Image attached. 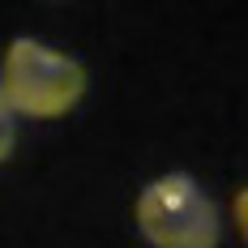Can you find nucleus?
Wrapping results in <instances>:
<instances>
[{"mask_svg":"<svg viewBox=\"0 0 248 248\" xmlns=\"http://www.w3.org/2000/svg\"><path fill=\"white\" fill-rule=\"evenodd\" d=\"M0 94L13 107V116L22 111L30 120H56L73 111L86 94V69L39 39H13L4 51Z\"/></svg>","mask_w":248,"mask_h":248,"instance_id":"1","label":"nucleus"},{"mask_svg":"<svg viewBox=\"0 0 248 248\" xmlns=\"http://www.w3.org/2000/svg\"><path fill=\"white\" fill-rule=\"evenodd\" d=\"M137 227L154 248H214L223 235L218 210L193 175L171 171L137 197Z\"/></svg>","mask_w":248,"mask_h":248,"instance_id":"2","label":"nucleus"},{"mask_svg":"<svg viewBox=\"0 0 248 248\" xmlns=\"http://www.w3.org/2000/svg\"><path fill=\"white\" fill-rule=\"evenodd\" d=\"M13 146H17V124H13V107L0 94V163L13 154Z\"/></svg>","mask_w":248,"mask_h":248,"instance_id":"3","label":"nucleus"},{"mask_svg":"<svg viewBox=\"0 0 248 248\" xmlns=\"http://www.w3.org/2000/svg\"><path fill=\"white\" fill-rule=\"evenodd\" d=\"M235 223H240V235L248 240V188L235 193Z\"/></svg>","mask_w":248,"mask_h":248,"instance_id":"4","label":"nucleus"}]
</instances>
